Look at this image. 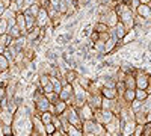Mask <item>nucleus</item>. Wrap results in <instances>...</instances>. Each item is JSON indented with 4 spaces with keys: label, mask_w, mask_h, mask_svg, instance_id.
Masks as SVG:
<instances>
[{
    "label": "nucleus",
    "mask_w": 151,
    "mask_h": 136,
    "mask_svg": "<svg viewBox=\"0 0 151 136\" xmlns=\"http://www.w3.org/2000/svg\"><path fill=\"white\" fill-rule=\"evenodd\" d=\"M0 70L2 71H5V70H9V60L0 53Z\"/></svg>",
    "instance_id": "11"
},
{
    "label": "nucleus",
    "mask_w": 151,
    "mask_h": 136,
    "mask_svg": "<svg viewBox=\"0 0 151 136\" xmlns=\"http://www.w3.org/2000/svg\"><path fill=\"white\" fill-rule=\"evenodd\" d=\"M71 40H73V33H71V32H67V33H64V35H59L56 41H58V44L65 45V44H68Z\"/></svg>",
    "instance_id": "7"
},
{
    "label": "nucleus",
    "mask_w": 151,
    "mask_h": 136,
    "mask_svg": "<svg viewBox=\"0 0 151 136\" xmlns=\"http://www.w3.org/2000/svg\"><path fill=\"white\" fill-rule=\"evenodd\" d=\"M50 17H48V12H47V8H42L40 9V12H38V15H36V26L38 27H44L45 24L48 23Z\"/></svg>",
    "instance_id": "2"
},
{
    "label": "nucleus",
    "mask_w": 151,
    "mask_h": 136,
    "mask_svg": "<svg viewBox=\"0 0 151 136\" xmlns=\"http://www.w3.org/2000/svg\"><path fill=\"white\" fill-rule=\"evenodd\" d=\"M6 30H8V20L0 17V35L6 33Z\"/></svg>",
    "instance_id": "14"
},
{
    "label": "nucleus",
    "mask_w": 151,
    "mask_h": 136,
    "mask_svg": "<svg viewBox=\"0 0 151 136\" xmlns=\"http://www.w3.org/2000/svg\"><path fill=\"white\" fill-rule=\"evenodd\" d=\"M113 27H115V29H113V35H115L118 40H122L124 36H125V33L129 32V30H127V27H125L121 21H118V23H116Z\"/></svg>",
    "instance_id": "5"
},
{
    "label": "nucleus",
    "mask_w": 151,
    "mask_h": 136,
    "mask_svg": "<svg viewBox=\"0 0 151 136\" xmlns=\"http://www.w3.org/2000/svg\"><path fill=\"white\" fill-rule=\"evenodd\" d=\"M33 136H38V135H36V133H33Z\"/></svg>",
    "instance_id": "20"
},
{
    "label": "nucleus",
    "mask_w": 151,
    "mask_h": 136,
    "mask_svg": "<svg viewBox=\"0 0 151 136\" xmlns=\"http://www.w3.org/2000/svg\"><path fill=\"white\" fill-rule=\"evenodd\" d=\"M5 11H6V5L2 2V0H0V15H3Z\"/></svg>",
    "instance_id": "17"
},
{
    "label": "nucleus",
    "mask_w": 151,
    "mask_h": 136,
    "mask_svg": "<svg viewBox=\"0 0 151 136\" xmlns=\"http://www.w3.org/2000/svg\"><path fill=\"white\" fill-rule=\"evenodd\" d=\"M70 136H83V135L77 130V127L74 129V126H71V127H70Z\"/></svg>",
    "instance_id": "16"
},
{
    "label": "nucleus",
    "mask_w": 151,
    "mask_h": 136,
    "mask_svg": "<svg viewBox=\"0 0 151 136\" xmlns=\"http://www.w3.org/2000/svg\"><path fill=\"white\" fill-rule=\"evenodd\" d=\"M148 2H150V0H139V3H145V5H147Z\"/></svg>",
    "instance_id": "18"
},
{
    "label": "nucleus",
    "mask_w": 151,
    "mask_h": 136,
    "mask_svg": "<svg viewBox=\"0 0 151 136\" xmlns=\"http://www.w3.org/2000/svg\"><path fill=\"white\" fill-rule=\"evenodd\" d=\"M136 14H137V17H141L147 21H151V9L145 3H139L136 6Z\"/></svg>",
    "instance_id": "1"
},
{
    "label": "nucleus",
    "mask_w": 151,
    "mask_h": 136,
    "mask_svg": "<svg viewBox=\"0 0 151 136\" xmlns=\"http://www.w3.org/2000/svg\"><path fill=\"white\" fill-rule=\"evenodd\" d=\"M45 58H47L48 60H52V62L55 64L56 60L59 59V55H58V53H55V52H52V50H47V52H45Z\"/></svg>",
    "instance_id": "13"
},
{
    "label": "nucleus",
    "mask_w": 151,
    "mask_h": 136,
    "mask_svg": "<svg viewBox=\"0 0 151 136\" xmlns=\"http://www.w3.org/2000/svg\"><path fill=\"white\" fill-rule=\"evenodd\" d=\"M122 98H124V101H127V103H132L134 100V89H125L122 92Z\"/></svg>",
    "instance_id": "9"
},
{
    "label": "nucleus",
    "mask_w": 151,
    "mask_h": 136,
    "mask_svg": "<svg viewBox=\"0 0 151 136\" xmlns=\"http://www.w3.org/2000/svg\"><path fill=\"white\" fill-rule=\"evenodd\" d=\"M79 117H80V119H82V121L92 119V118H94L92 107H91L89 104H88V103H85L83 106H80V114H79Z\"/></svg>",
    "instance_id": "3"
},
{
    "label": "nucleus",
    "mask_w": 151,
    "mask_h": 136,
    "mask_svg": "<svg viewBox=\"0 0 151 136\" xmlns=\"http://www.w3.org/2000/svg\"><path fill=\"white\" fill-rule=\"evenodd\" d=\"M94 30L95 32H98V33H103V32H109V26L107 24H104V23H101V21H98L95 26H94Z\"/></svg>",
    "instance_id": "10"
},
{
    "label": "nucleus",
    "mask_w": 151,
    "mask_h": 136,
    "mask_svg": "<svg viewBox=\"0 0 151 136\" xmlns=\"http://www.w3.org/2000/svg\"><path fill=\"white\" fill-rule=\"evenodd\" d=\"M101 95L104 98H109V100H115L118 97V91L113 86H101Z\"/></svg>",
    "instance_id": "4"
},
{
    "label": "nucleus",
    "mask_w": 151,
    "mask_h": 136,
    "mask_svg": "<svg viewBox=\"0 0 151 136\" xmlns=\"http://www.w3.org/2000/svg\"><path fill=\"white\" fill-rule=\"evenodd\" d=\"M44 126H45V132L50 133V135H53V133L56 132V126L52 124V122H48V124H44Z\"/></svg>",
    "instance_id": "15"
},
{
    "label": "nucleus",
    "mask_w": 151,
    "mask_h": 136,
    "mask_svg": "<svg viewBox=\"0 0 151 136\" xmlns=\"http://www.w3.org/2000/svg\"><path fill=\"white\" fill-rule=\"evenodd\" d=\"M134 97H136V100H139V101H145L147 98L150 97V94L147 92V89H134Z\"/></svg>",
    "instance_id": "8"
},
{
    "label": "nucleus",
    "mask_w": 151,
    "mask_h": 136,
    "mask_svg": "<svg viewBox=\"0 0 151 136\" xmlns=\"http://www.w3.org/2000/svg\"><path fill=\"white\" fill-rule=\"evenodd\" d=\"M65 82L67 83H73V82H77V77H79V73L76 71V70H73V68H70L67 73H65Z\"/></svg>",
    "instance_id": "6"
},
{
    "label": "nucleus",
    "mask_w": 151,
    "mask_h": 136,
    "mask_svg": "<svg viewBox=\"0 0 151 136\" xmlns=\"http://www.w3.org/2000/svg\"><path fill=\"white\" fill-rule=\"evenodd\" d=\"M11 2H15V0H11Z\"/></svg>",
    "instance_id": "21"
},
{
    "label": "nucleus",
    "mask_w": 151,
    "mask_h": 136,
    "mask_svg": "<svg viewBox=\"0 0 151 136\" xmlns=\"http://www.w3.org/2000/svg\"><path fill=\"white\" fill-rule=\"evenodd\" d=\"M147 5H148V6H150V9H151V0H150V2H148Z\"/></svg>",
    "instance_id": "19"
},
{
    "label": "nucleus",
    "mask_w": 151,
    "mask_h": 136,
    "mask_svg": "<svg viewBox=\"0 0 151 136\" xmlns=\"http://www.w3.org/2000/svg\"><path fill=\"white\" fill-rule=\"evenodd\" d=\"M53 119V115L48 112V110H45V112H42L41 115V121H42V124H48V122H52Z\"/></svg>",
    "instance_id": "12"
}]
</instances>
